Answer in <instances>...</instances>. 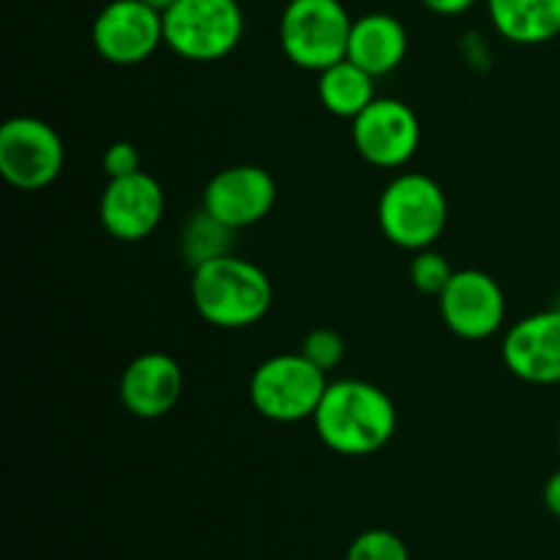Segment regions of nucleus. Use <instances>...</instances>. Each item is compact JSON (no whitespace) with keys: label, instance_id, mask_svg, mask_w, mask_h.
<instances>
[{"label":"nucleus","instance_id":"nucleus-1","mask_svg":"<svg viewBox=\"0 0 560 560\" xmlns=\"http://www.w3.org/2000/svg\"><path fill=\"white\" fill-rule=\"evenodd\" d=\"M323 446L342 457H366L397 432V405L381 386L359 377L328 383L315 419Z\"/></svg>","mask_w":560,"mask_h":560},{"label":"nucleus","instance_id":"nucleus-2","mask_svg":"<svg viewBox=\"0 0 560 560\" xmlns=\"http://www.w3.org/2000/svg\"><path fill=\"white\" fill-rule=\"evenodd\" d=\"M191 301L211 326L249 328L271 310L273 284L257 262L230 252L191 268Z\"/></svg>","mask_w":560,"mask_h":560},{"label":"nucleus","instance_id":"nucleus-3","mask_svg":"<svg viewBox=\"0 0 560 560\" xmlns=\"http://www.w3.org/2000/svg\"><path fill=\"white\" fill-rule=\"evenodd\" d=\"M448 222L443 186L424 173L394 175L377 200V224L386 241L408 252L430 249Z\"/></svg>","mask_w":560,"mask_h":560},{"label":"nucleus","instance_id":"nucleus-4","mask_svg":"<svg viewBox=\"0 0 560 560\" xmlns=\"http://www.w3.org/2000/svg\"><path fill=\"white\" fill-rule=\"evenodd\" d=\"M350 27L342 0H290L279 20V44L290 63L320 74L348 58Z\"/></svg>","mask_w":560,"mask_h":560},{"label":"nucleus","instance_id":"nucleus-5","mask_svg":"<svg viewBox=\"0 0 560 560\" xmlns=\"http://www.w3.org/2000/svg\"><path fill=\"white\" fill-rule=\"evenodd\" d=\"M328 388V375L304 353H279L257 364L249 381L252 408L277 424L315 419Z\"/></svg>","mask_w":560,"mask_h":560},{"label":"nucleus","instance_id":"nucleus-6","mask_svg":"<svg viewBox=\"0 0 560 560\" xmlns=\"http://www.w3.org/2000/svg\"><path fill=\"white\" fill-rule=\"evenodd\" d=\"M244 38L238 0H175L164 11V47L178 58L211 63L233 52Z\"/></svg>","mask_w":560,"mask_h":560},{"label":"nucleus","instance_id":"nucleus-7","mask_svg":"<svg viewBox=\"0 0 560 560\" xmlns=\"http://www.w3.org/2000/svg\"><path fill=\"white\" fill-rule=\"evenodd\" d=\"M63 162V140L47 120L16 115L0 126V175L14 189H47L58 180Z\"/></svg>","mask_w":560,"mask_h":560},{"label":"nucleus","instance_id":"nucleus-8","mask_svg":"<svg viewBox=\"0 0 560 560\" xmlns=\"http://www.w3.org/2000/svg\"><path fill=\"white\" fill-rule=\"evenodd\" d=\"M355 151L364 162L381 170H399L421 145L419 115L399 98L377 96L350 126Z\"/></svg>","mask_w":560,"mask_h":560},{"label":"nucleus","instance_id":"nucleus-9","mask_svg":"<svg viewBox=\"0 0 560 560\" xmlns=\"http://www.w3.org/2000/svg\"><path fill=\"white\" fill-rule=\"evenodd\" d=\"M96 52L113 66H137L164 44V14L142 0H109L91 27Z\"/></svg>","mask_w":560,"mask_h":560},{"label":"nucleus","instance_id":"nucleus-10","mask_svg":"<svg viewBox=\"0 0 560 560\" xmlns=\"http://www.w3.org/2000/svg\"><path fill=\"white\" fill-rule=\"evenodd\" d=\"M438 304L448 331L470 342L490 339L506 320V293L495 277L479 268L454 271L452 282L438 295Z\"/></svg>","mask_w":560,"mask_h":560},{"label":"nucleus","instance_id":"nucleus-11","mask_svg":"<svg viewBox=\"0 0 560 560\" xmlns=\"http://www.w3.org/2000/svg\"><path fill=\"white\" fill-rule=\"evenodd\" d=\"M164 219V189L145 170L107 178L98 200V222L104 233L124 244H137L156 233Z\"/></svg>","mask_w":560,"mask_h":560},{"label":"nucleus","instance_id":"nucleus-12","mask_svg":"<svg viewBox=\"0 0 560 560\" xmlns=\"http://www.w3.org/2000/svg\"><path fill=\"white\" fill-rule=\"evenodd\" d=\"M277 184L257 164H233L213 175L202 191V208L233 230L252 228L271 213Z\"/></svg>","mask_w":560,"mask_h":560},{"label":"nucleus","instance_id":"nucleus-13","mask_svg":"<svg viewBox=\"0 0 560 560\" xmlns=\"http://www.w3.org/2000/svg\"><path fill=\"white\" fill-rule=\"evenodd\" d=\"M501 355L520 381L534 386L560 383V310L536 312L514 323L503 337Z\"/></svg>","mask_w":560,"mask_h":560},{"label":"nucleus","instance_id":"nucleus-14","mask_svg":"<svg viewBox=\"0 0 560 560\" xmlns=\"http://www.w3.org/2000/svg\"><path fill=\"white\" fill-rule=\"evenodd\" d=\"M120 405L137 419H162L184 394V372L167 353H142L126 364L118 383Z\"/></svg>","mask_w":560,"mask_h":560},{"label":"nucleus","instance_id":"nucleus-15","mask_svg":"<svg viewBox=\"0 0 560 560\" xmlns=\"http://www.w3.org/2000/svg\"><path fill=\"white\" fill-rule=\"evenodd\" d=\"M405 55H408V31L397 16L386 11L355 16L350 27L348 60H353L377 80L399 69Z\"/></svg>","mask_w":560,"mask_h":560},{"label":"nucleus","instance_id":"nucleus-16","mask_svg":"<svg viewBox=\"0 0 560 560\" xmlns=\"http://www.w3.org/2000/svg\"><path fill=\"white\" fill-rule=\"evenodd\" d=\"M490 22L506 42L536 47L560 36V0H487Z\"/></svg>","mask_w":560,"mask_h":560},{"label":"nucleus","instance_id":"nucleus-17","mask_svg":"<svg viewBox=\"0 0 560 560\" xmlns=\"http://www.w3.org/2000/svg\"><path fill=\"white\" fill-rule=\"evenodd\" d=\"M317 98L331 115L353 120L377 98L375 77L345 58L317 74Z\"/></svg>","mask_w":560,"mask_h":560},{"label":"nucleus","instance_id":"nucleus-18","mask_svg":"<svg viewBox=\"0 0 560 560\" xmlns=\"http://www.w3.org/2000/svg\"><path fill=\"white\" fill-rule=\"evenodd\" d=\"M233 228L213 219L206 208L191 213L180 230V255L191 268L211 262L233 252Z\"/></svg>","mask_w":560,"mask_h":560},{"label":"nucleus","instance_id":"nucleus-19","mask_svg":"<svg viewBox=\"0 0 560 560\" xmlns=\"http://www.w3.org/2000/svg\"><path fill=\"white\" fill-rule=\"evenodd\" d=\"M408 277H410V284H413L419 293L435 295V299H438V295L446 290V284L452 282L454 268H452V262H448L446 257L441 255V252H435L430 246V249L413 252V260H410Z\"/></svg>","mask_w":560,"mask_h":560},{"label":"nucleus","instance_id":"nucleus-20","mask_svg":"<svg viewBox=\"0 0 560 560\" xmlns=\"http://www.w3.org/2000/svg\"><path fill=\"white\" fill-rule=\"evenodd\" d=\"M345 560H410V552L394 530L372 528L350 541Z\"/></svg>","mask_w":560,"mask_h":560},{"label":"nucleus","instance_id":"nucleus-21","mask_svg":"<svg viewBox=\"0 0 560 560\" xmlns=\"http://www.w3.org/2000/svg\"><path fill=\"white\" fill-rule=\"evenodd\" d=\"M301 353L328 375L345 361V339L334 328H312L301 342Z\"/></svg>","mask_w":560,"mask_h":560},{"label":"nucleus","instance_id":"nucleus-22","mask_svg":"<svg viewBox=\"0 0 560 560\" xmlns=\"http://www.w3.org/2000/svg\"><path fill=\"white\" fill-rule=\"evenodd\" d=\"M102 170L107 178H124V175L140 173L142 170L140 151H137V145H131V142L126 140L113 142V145L104 148Z\"/></svg>","mask_w":560,"mask_h":560},{"label":"nucleus","instance_id":"nucleus-23","mask_svg":"<svg viewBox=\"0 0 560 560\" xmlns=\"http://www.w3.org/2000/svg\"><path fill=\"white\" fill-rule=\"evenodd\" d=\"M421 3L441 16H457V14H465L476 0H421Z\"/></svg>","mask_w":560,"mask_h":560},{"label":"nucleus","instance_id":"nucleus-24","mask_svg":"<svg viewBox=\"0 0 560 560\" xmlns=\"http://www.w3.org/2000/svg\"><path fill=\"white\" fill-rule=\"evenodd\" d=\"M541 498H545L547 512H550L552 517L560 520V470H556V474H552L550 479H547Z\"/></svg>","mask_w":560,"mask_h":560},{"label":"nucleus","instance_id":"nucleus-25","mask_svg":"<svg viewBox=\"0 0 560 560\" xmlns=\"http://www.w3.org/2000/svg\"><path fill=\"white\" fill-rule=\"evenodd\" d=\"M142 3H148V5H151V9L162 11V14H164V11H167V9H170V5H173V3H175V0H142Z\"/></svg>","mask_w":560,"mask_h":560},{"label":"nucleus","instance_id":"nucleus-26","mask_svg":"<svg viewBox=\"0 0 560 560\" xmlns=\"http://www.w3.org/2000/svg\"><path fill=\"white\" fill-rule=\"evenodd\" d=\"M558 452H560V438H558Z\"/></svg>","mask_w":560,"mask_h":560}]
</instances>
